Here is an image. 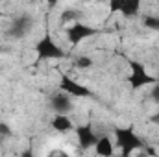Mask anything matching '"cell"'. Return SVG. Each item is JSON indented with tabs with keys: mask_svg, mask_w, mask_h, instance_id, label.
Instances as JSON below:
<instances>
[{
	"mask_svg": "<svg viewBox=\"0 0 159 157\" xmlns=\"http://www.w3.org/2000/svg\"><path fill=\"white\" fill-rule=\"evenodd\" d=\"M35 56L41 61H52V59H65V50L52 35H46L35 44Z\"/></svg>",
	"mask_w": 159,
	"mask_h": 157,
	"instance_id": "cell-1",
	"label": "cell"
},
{
	"mask_svg": "<svg viewBox=\"0 0 159 157\" xmlns=\"http://www.w3.org/2000/svg\"><path fill=\"white\" fill-rule=\"evenodd\" d=\"M94 34H96V30L91 26V24H85L83 20L81 22H76V24H72V26H69L67 30H65V39L69 44H81V43H85L87 39H91V37H94Z\"/></svg>",
	"mask_w": 159,
	"mask_h": 157,
	"instance_id": "cell-2",
	"label": "cell"
},
{
	"mask_svg": "<svg viewBox=\"0 0 159 157\" xmlns=\"http://www.w3.org/2000/svg\"><path fill=\"white\" fill-rule=\"evenodd\" d=\"M50 109L56 113V115H69L72 117V113L76 111V105H74V98L70 94H67L65 91H56L52 96H50Z\"/></svg>",
	"mask_w": 159,
	"mask_h": 157,
	"instance_id": "cell-3",
	"label": "cell"
},
{
	"mask_svg": "<svg viewBox=\"0 0 159 157\" xmlns=\"http://www.w3.org/2000/svg\"><path fill=\"white\" fill-rule=\"evenodd\" d=\"M93 154L94 157H115L119 154V148H117V142H115V137L111 135H100L94 148H93Z\"/></svg>",
	"mask_w": 159,
	"mask_h": 157,
	"instance_id": "cell-4",
	"label": "cell"
},
{
	"mask_svg": "<svg viewBox=\"0 0 159 157\" xmlns=\"http://www.w3.org/2000/svg\"><path fill=\"white\" fill-rule=\"evenodd\" d=\"M50 129L59 135H69V133H74L76 122L69 115H54L50 120Z\"/></svg>",
	"mask_w": 159,
	"mask_h": 157,
	"instance_id": "cell-5",
	"label": "cell"
},
{
	"mask_svg": "<svg viewBox=\"0 0 159 157\" xmlns=\"http://www.w3.org/2000/svg\"><path fill=\"white\" fill-rule=\"evenodd\" d=\"M0 137H2V139H7V137H11V128H9V124H6V122H0Z\"/></svg>",
	"mask_w": 159,
	"mask_h": 157,
	"instance_id": "cell-6",
	"label": "cell"
}]
</instances>
